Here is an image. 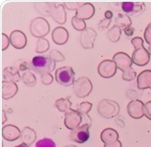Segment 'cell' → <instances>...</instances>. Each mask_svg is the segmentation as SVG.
I'll return each mask as SVG.
<instances>
[{"label":"cell","instance_id":"19","mask_svg":"<svg viewBox=\"0 0 151 147\" xmlns=\"http://www.w3.org/2000/svg\"><path fill=\"white\" fill-rule=\"evenodd\" d=\"M137 86L139 89L151 88V70H146L139 73L137 78Z\"/></svg>","mask_w":151,"mask_h":147},{"label":"cell","instance_id":"11","mask_svg":"<svg viewBox=\"0 0 151 147\" xmlns=\"http://www.w3.org/2000/svg\"><path fill=\"white\" fill-rule=\"evenodd\" d=\"M127 112L134 119H139L144 116V103L140 100H132L128 104Z\"/></svg>","mask_w":151,"mask_h":147},{"label":"cell","instance_id":"24","mask_svg":"<svg viewBox=\"0 0 151 147\" xmlns=\"http://www.w3.org/2000/svg\"><path fill=\"white\" fill-rule=\"evenodd\" d=\"M131 18L126 14H118L115 17V25H117L121 30H125L126 28L131 26Z\"/></svg>","mask_w":151,"mask_h":147},{"label":"cell","instance_id":"30","mask_svg":"<svg viewBox=\"0 0 151 147\" xmlns=\"http://www.w3.org/2000/svg\"><path fill=\"white\" fill-rule=\"evenodd\" d=\"M14 67L16 68L19 71H25L27 70H32V62L30 63L26 60H17L14 62Z\"/></svg>","mask_w":151,"mask_h":147},{"label":"cell","instance_id":"35","mask_svg":"<svg viewBox=\"0 0 151 147\" xmlns=\"http://www.w3.org/2000/svg\"><path fill=\"white\" fill-rule=\"evenodd\" d=\"M35 147H56V143L52 139L42 138L39 141H37Z\"/></svg>","mask_w":151,"mask_h":147},{"label":"cell","instance_id":"42","mask_svg":"<svg viewBox=\"0 0 151 147\" xmlns=\"http://www.w3.org/2000/svg\"><path fill=\"white\" fill-rule=\"evenodd\" d=\"M110 24H111V20L104 18V19H103V20L98 24V28H99V29H106V28L109 27Z\"/></svg>","mask_w":151,"mask_h":147},{"label":"cell","instance_id":"16","mask_svg":"<svg viewBox=\"0 0 151 147\" xmlns=\"http://www.w3.org/2000/svg\"><path fill=\"white\" fill-rule=\"evenodd\" d=\"M96 13V8H94L93 4L90 3H84L77 11H76V16L78 19L81 20H89Z\"/></svg>","mask_w":151,"mask_h":147},{"label":"cell","instance_id":"29","mask_svg":"<svg viewBox=\"0 0 151 147\" xmlns=\"http://www.w3.org/2000/svg\"><path fill=\"white\" fill-rule=\"evenodd\" d=\"M22 80L28 87H33L37 82L36 77L30 71H26L24 73L22 76Z\"/></svg>","mask_w":151,"mask_h":147},{"label":"cell","instance_id":"4","mask_svg":"<svg viewBox=\"0 0 151 147\" xmlns=\"http://www.w3.org/2000/svg\"><path fill=\"white\" fill-rule=\"evenodd\" d=\"M55 79L59 84L64 87H69L75 83V71L69 66L58 69L55 72Z\"/></svg>","mask_w":151,"mask_h":147},{"label":"cell","instance_id":"5","mask_svg":"<svg viewBox=\"0 0 151 147\" xmlns=\"http://www.w3.org/2000/svg\"><path fill=\"white\" fill-rule=\"evenodd\" d=\"M73 90L78 98H84L90 95L93 90V84L91 80L86 77H80L75 81L73 85Z\"/></svg>","mask_w":151,"mask_h":147},{"label":"cell","instance_id":"12","mask_svg":"<svg viewBox=\"0 0 151 147\" xmlns=\"http://www.w3.org/2000/svg\"><path fill=\"white\" fill-rule=\"evenodd\" d=\"M132 62L134 64L138 66H145L149 62L150 60V55L146 48L137 49L134 50L133 53H132Z\"/></svg>","mask_w":151,"mask_h":147},{"label":"cell","instance_id":"27","mask_svg":"<svg viewBox=\"0 0 151 147\" xmlns=\"http://www.w3.org/2000/svg\"><path fill=\"white\" fill-rule=\"evenodd\" d=\"M121 34H122V30L117 25H113L107 32V38L111 43H117L121 38Z\"/></svg>","mask_w":151,"mask_h":147},{"label":"cell","instance_id":"39","mask_svg":"<svg viewBox=\"0 0 151 147\" xmlns=\"http://www.w3.org/2000/svg\"><path fill=\"white\" fill-rule=\"evenodd\" d=\"M144 39L148 45H151V23L147 26L144 33Z\"/></svg>","mask_w":151,"mask_h":147},{"label":"cell","instance_id":"23","mask_svg":"<svg viewBox=\"0 0 151 147\" xmlns=\"http://www.w3.org/2000/svg\"><path fill=\"white\" fill-rule=\"evenodd\" d=\"M36 133L33 129H32L31 127L26 126L21 131V140L24 143H26L27 145L32 144L36 141Z\"/></svg>","mask_w":151,"mask_h":147},{"label":"cell","instance_id":"8","mask_svg":"<svg viewBox=\"0 0 151 147\" xmlns=\"http://www.w3.org/2000/svg\"><path fill=\"white\" fill-rule=\"evenodd\" d=\"M82 122V115L79 114L77 110L71 109L65 115L64 118V125L69 130H74L76 128L80 126Z\"/></svg>","mask_w":151,"mask_h":147},{"label":"cell","instance_id":"44","mask_svg":"<svg viewBox=\"0 0 151 147\" xmlns=\"http://www.w3.org/2000/svg\"><path fill=\"white\" fill-rule=\"evenodd\" d=\"M124 33H125V34L127 36H130V35L133 34V33H134V28L132 27V26H129V27H128V28H126L124 30Z\"/></svg>","mask_w":151,"mask_h":147},{"label":"cell","instance_id":"38","mask_svg":"<svg viewBox=\"0 0 151 147\" xmlns=\"http://www.w3.org/2000/svg\"><path fill=\"white\" fill-rule=\"evenodd\" d=\"M41 80H42V84H44V85H50L53 81V76L50 74V73H45V74H42L41 76Z\"/></svg>","mask_w":151,"mask_h":147},{"label":"cell","instance_id":"26","mask_svg":"<svg viewBox=\"0 0 151 147\" xmlns=\"http://www.w3.org/2000/svg\"><path fill=\"white\" fill-rule=\"evenodd\" d=\"M55 3H35L34 7L38 13H40L42 15H50L51 9Z\"/></svg>","mask_w":151,"mask_h":147},{"label":"cell","instance_id":"2","mask_svg":"<svg viewBox=\"0 0 151 147\" xmlns=\"http://www.w3.org/2000/svg\"><path fill=\"white\" fill-rule=\"evenodd\" d=\"M32 67L35 72L42 75L45 73L52 72L55 70L56 62L49 57L39 55V56L33 57L32 60Z\"/></svg>","mask_w":151,"mask_h":147},{"label":"cell","instance_id":"28","mask_svg":"<svg viewBox=\"0 0 151 147\" xmlns=\"http://www.w3.org/2000/svg\"><path fill=\"white\" fill-rule=\"evenodd\" d=\"M50 48V43L45 38H39L36 42V52L43 53L47 51Z\"/></svg>","mask_w":151,"mask_h":147},{"label":"cell","instance_id":"40","mask_svg":"<svg viewBox=\"0 0 151 147\" xmlns=\"http://www.w3.org/2000/svg\"><path fill=\"white\" fill-rule=\"evenodd\" d=\"M144 116L147 119L151 120V101L144 104Z\"/></svg>","mask_w":151,"mask_h":147},{"label":"cell","instance_id":"46","mask_svg":"<svg viewBox=\"0 0 151 147\" xmlns=\"http://www.w3.org/2000/svg\"><path fill=\"white\" fill-rule=\"evenodd\" d=\"M2 115H3V120H2V123L4 124V123L6 121V111H5V110H3V111H2Z\"/></svg>","mask_w":151,"mask_h":147},{"label":"cell","instance_id":"6","mask_svg":"<svg viewBox=\"0 0 151 147\" xmlns=\"http://www.w3.org/2000/svg\"><path fill=\"white\" fill-rule=\"evenodd\" d=\"M90 125L91 124H85L72 130L69 135L70 139L78 143H84L86 141H88L90 137V133H89Z\"/></svg>","mask_w":151,"mask_h":147},{"label":"cell","instance_id":"1","mask_svg":"<svg viewBox=\"0 0 151 147\" xmlns=\"http://www.w3.org/2000/svg\"><path fill=\"white\" fill-rule=\"evenodd\" d=\"M97 111L102 117L111 119L118 116L120 112V106L114 100L103 99L98 103Z\"/></svg>","mask_w":151,"mask_h":147},{"label":"cell","instance_id":"22","mask_svg":"<svg viewBox=\"0 0 151 147\" xmlns=\"http://www.w3.org/2000/svg\"><path fill=\"white\" fill-rule=\"evenodd\" d=\"M119 139V134L116 130L112 129V128H106L103 130L101 133V140L104 144L111 143L118 141Z\"/></svg>","mask_w":151,"mask_h":147},{"label":"cell","instance_id":"32","mask_svg":"<svg viewBox=\"0 0 151 147\" xmlns=\"http://www.w3.org/2000/svg\"><path fill=\"white\" fill-rule=\"evenodd\" d=\"M92 104L90 102H82L77 106V111L81 115H87L92 108Z\"/></svg>","mask_w":151,"mask_h":147},{"label":"cell","instance_id":"41","mask_svg":"<svg viewBox=\"0 0 151 147\" xmlns=\"http://www.w3.org/2000/svg\"><path fill=\"white\" fill-rule=\"evenodd\" d=\"M9 43H11L10 38H8V36L6 33H2V50H6L9 46Z\"/></svg>","mask_w":151,"mask_h":147},{"label":"cell","instance_id":"17","mask_svg":"<svg viewBox=\"0 0 151 147\" xmlns=\"http://www.w3.org/2000/svg\"><path fill=\"white\" fill-rule=\"evenodd\" d=\"M122 9L126 14H140L145 10V5L143 3L122 2Z\"/></svg>","mask_w":151,"mask_h":147},{"label":"cell","instance_id":"3","mask_svg":"<svg viewBox=\"0 0 151 147\" xmlns=\"http://www.w3.org/2000/svg\"><path fill=\"white\" fill-rule=\"evenodd\" d=\"M30 32L38 39L43 38L50 33V25L43 17L34 18L30 24Z\"/></svg>","mask_w":151,"mask_h":147},{"label":"cell","instance_id":"37","mask_svg":"<svg viewBox=\"0 0 151 147\" xmlns=\"http://www.w3.org/2000/svg\"><path fill=\"white\" fill-rule=\"evenodd\" d=\"M143 43H144V41L142 40V38L140 37H135L131 40V44L133 45V47L135 48V50L137 49H141L143 48Z\"/></svg>","mask_w":151,"mask_h":147},{"label":"cell","instance_id":"13","mask_svg":"<svg viewBox=\"0 0 151 147\" xmlns=\"http://www.w3.org/2000/svg\"><path fill=\"white\" fill-rule=\"evenodd\" d=\"M10 43L13 45V47H14L15 49H24L26 46L27 43V39L25 34L19 31V30H15L13 31L10 34Z\"/></svg>","mask_w":151,"mask_h":147},{"label":"cell","instance_id":"36","mask_svg":"<svg viewBox=\"0 0 151 147\" xmlns=\"http://www.w3.org/2000/svg\"><path fill=\"white\" fill-rule=\"evenodd\" d=\"M64 7L68 10H76L77 11L82 5H84L83 2H64Z\"/></svg>","mask_w":151,"mask_h":147},{"label":"cell","instance_id":"34","mask_svg":"<svg viewBox=\"0 0 151 147\" xmlns=\"http://www.w3.org/2000/svg\"><path fill=\"white\" fill-rule=\"evenodd\" d=\"M136 77H137V73L132 68L123 71L122 75V80L125 81H131V80H133Z\"/></svg>","mask_w":151,"mask_h":147},{"label":"cell","instance_id":"14","mask_svg":"<svg viewBox=\"0 0 151 147\" xmlns=\"http://www.w3.org/2000/svg\"><path fill=\"white\" fill-rule=\"evenodd\" d=\"M2 135L5 140L8 142H14L21 137V131L14 125H6L2 128Z\"/></svg>","mask_w":151,"mask_h":147},{"label":"cell","instance_id":"9","mask_svg":"<svg viewBox=\"0 0 151 147\" xmlns=\"http://www.w3.org/2000/svg\"><path fill=\"white\" fill-rule=\"evenodd\" d=\"M97 33L93 28L87 27L85 31L80 33V44L84 49H93L94 41L96 39Z\"/></svg>","mask_w":151,"mask_h":147},{"label":"cell","instance_id":"20","mask_svg":"<svg viewBox=\"0 0 151 147\" xmlns=\"http://www.w3.org/2000/svg\"><path fill=\"white\" fill-rule=\"evenodd\" d=\"M3 79L5 81H9L13 83H16L20 80H22V76L19 73V70L14 66L6 67L3 70Z\"/></svg>","mask_w":151,"mask_h":147},{"label":"cell","instance_id":"21","mask_svg":"<svg viewBox=\"0 0 151 147\" xmlns=\"http://www.w3.org/2000/svg\"><path fill=\"white\" fill-rule=\"evenodd\" d=\"M18 91L16 83L9 81H2V98L4 99H10L14 98Z\"/></svg>","mask_w":151,"mask_h":147},{"label":"cell","instance_id":"18","mask_svg":"<svg viewBox=\"0 0 151 147\" xmlns=\"http://www.w3.org/2000/svg\"><path fill=\"white\" fill-rule=\"evenodd\" d=\"M51 37L53 42L58 45L65 44L68 40V32L66 28L60 26L53 30Z\"/></svg>","mask_w":151,"mask_h":147},{"label":"cell","instance_id":"25","mask_svg":"<svg viewBox=\"0 0 151 147\" xmlns=\"http://www.w3.org/2000/svg\"><path fill=\"white\" fill-rule=\"evenodd\" d=\"M55 106L60 112H63L66 114L69 111V110H71L72 103L70 102L68 98H60L58 100H56Z\"/></svg>","mask_w":151,"mask_h":147},{"label":"cell","instance_id":"43","mask_svg":"<svg viewBox=\"0 0 151 147\" xmlns=\"http://www.w3.org/2000/svg\"><path fill=\"white\" fill-rule=\"evenodd\" d=\"M122 143L118 140L114 143H107V144H104V147H122Z\"/></svg>","mask_w":151,"mask_h":147},{"label":"cell","instance_id":"48","mask_svg":"<svg viewBox=\"0 0 151 147\" xmlns=\"http://www.w3.org/2000/svg\"><path fill=\"white\" fill-rule=\"evenodd\" d=\"M147 51H148L149 55L151 56V45H149V46H148V48H147Z\"/></svg>","mask_w":151,"mask_h":147},{"label":"cell","instance_id":"31","mask_svg":"<svg viewBox=\"0 0 151 147\" xmlns=\"http://www.w3.org/2000/svg\"><path fill=\"white\" fill-rule=\"evenodd\" d=\"M71 24L73 25V27L77 30V31H79V32H83L86 29V22L84 20H81V19H78L77 16H73L72 19H71Z\"/></svg>","mask_w":151,"mask_h":147},{"label":"cell","instance_id":"7","mask_svg":"<svg viewBox=\"0 0 151 147\" xmlns=\"http://www.w3.org/2000/svg\"><path fill=\"white\" fill-rule=\"evenodd\" d=\"M117 69L118 68L113 61L104 60L101 62L98 66V73L101 77L104 79H109L116 74Z\"/></svg>","mask_w":151,"mask_h":147},{"label":"cell","instance_id":"45","mask_svg":"<svg viewBox=\"0 0 151 147\" xmlns=\"http://www.w3.org/2000/svg\"><path fill=\"white\" fill-rule=\"evenodd\" d=\"M112 12L111 11H110V10H107V11H105V13H104V17L106 18V19H111L112 18Z\"/></svg>","mask_w":151,"mask_h":147},{"label":"cell","instance_id":"15","mask_svg":"<svg viewBox=\"0 0 151 147\" xmlns=\"http://www.w3.org/2000/svg\"><path fill=\"white\" fill-rule=\"evenodd\" d=\"M50 15L56 23H58L60 25H64L67 21V13L64 5L62 4L57 5L55 3V5L51 9Z\"/></svg>","mask_w":151,"mask_h":147},{"label":"cell","instance_id":"49","mask_svg":"<svg viewBox=\"0 0 151 147\" xmlns=\"http://www.w3.org/2000/svg\"><path fill=\"white\" fill-rule=\"evenodd\" d=\"M65 147H77V146H76V145H67V146H65Z\"/></svg>","mask_w":151,"mask_h":147},{"label":"cell","instance_id":"33","mask_svg":"<svg viewBox=\"0 0 151 147\" xmlns=\"http://www.w3.org/2000/svg\"><path fill=\"white\" fill-rule=\"evenodd\" d=\"M49 58H50L52 61L56 62H62L65 61V57L63 56V54L59 51L58 50H52L51 51H50L49 53Z\"/></svg>","mask_w":151,"mask_h":147},{"label":"cell","instance_id":"47","mask_svg":"<svg viewBox=\"0 0 151 147\" xmlns=\"http://www.w3.org/2000/svg\"><path fill=\"white\" fill-rule=\"evenodd\" d=\"M14 147H30L29 145H27L26 143H21V144H19V145H16V146H14Z\"/></svg>","mask_w":151,"mask_h":147},{"label":"cell","instance_id":"10","mask_svg":"<svg viewBox=\"0 0 151 147\" xmlns=\"http://www.w3.org/2000/svg\"><path fill=\"white\" fill-rule=\"evenodd\" d=\"M112 61L115 62L117 68L119 70H121L122 72L130 69L132 63H133L132 59L129 56V55L125 52H122V51L117 52L113 55Z\"/></svg>","mask_w":151,"mask_h":147}]
</instances>
